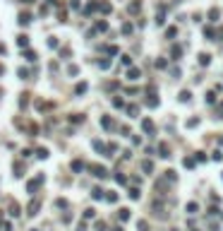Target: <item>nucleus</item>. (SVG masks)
I'll use <instances>...</instances> for the list:
<instances>
[{
    "label": "nucleus",
    "mask_w": 223,
    "mask_h": 231,
    "mask_svg": "<svg viewBox=\"0 0 223 231\" xmlns=\"http://www.w3.org/2000/svg\"><path fill=\"white\" fill-rule=\"evenodd\" d=\"M101 125H103L106 130H110V128H113V120L108 118V116H103V118H101Z\"/></svg>",
    "instance_id": "f8f14e48"
},
{
    "label": "nucleus",
    "mask_w": 223,
    "mask_h": 231,
    "mask_svg": "<svg viewBox=\"0 0 223 231\" xmlns=\"http://www.w3.org/2000/svg\"><path fill=\"white\" fill-rule=\"evenodd\" d=\"M209 63H211V56H209V53H202V56H199V65H204V67H206Z\"/></svg>",
    "instance_id": "6e6552de"
},
{
    "label": "nucleus",
    "mask_w": 223,
    "mask_h": 231,
    "mask_svg": "<svg viewBox=\"0 0 223 231\" xmlns=\"http://www.w3.org/2000/svg\"><path fill=\"white\" fill-rule=\"evenodd\" d=\"M19 22H22V24H29V22H31V17L24 12V15H19Z\"/></svg>",
    "instance_id": "aec40b11"
},
{
    "label": "nucleus",
    "mask_w": 223,
    "mask_h": 231,
    "mask_svg": "<svg viewBox=\"0 0 223 231\" xmlns=\"http://www.w3.org/2000/svg\"><path fill=\"white\" fill-rule=\"evenodd\" d=\"M218 113H221V118H223V104H221V106H218Z\"/></svg>",
    "instance_id": "a19ab883"
},
{
    "label": "nucleus",
    "mask_w": 223,
    "mask_h": 231,
    "mask_svg": "<svg viewBox=\"0 0 223 231\" xmlns=\"http://www.w3.org/2000/svg\"><path fill=\"white\" fill-rule=\"evenodd\" d=\"M123 65H132V58H130V56H123Z\"/></svg>",
    "instance_id": "58836bf2"
},
{
    "label": "nucleus",
    "mask_w": 223,
    "mask_h": 231,
    "mask_svg": "<svg viewBox=\"0 0 223 231\" xmlns=\"http://www.w3.org/2000/svg\"><path fill=\"white\" fill-rule=\"evenodd\" d=\"M163 22H166V17H163V10H161L158 15H156V24H158V27H163Z\"/></svg>",
    "instance_id": "a211bd4d"
},
{
    "label": "nucleus",
    "mask_w": 223,
    "mask_h": 231,
    "mask_svg": "<svg viewBox=\"0 0 223 231\" xmlns=\"http://www.w3.org/2000/svg\"><path fill=\"white\" fill-rule=\"evenodd\" d=\"M123 34H132V24H123Z\"/></svg>",
    "instance_id": "c85d7f7f"
},
{
    "label": "nucleus",
    "mask_w": 223,
    "mask_h": 231,
    "mask_svg": "<svg viewBox=\"0 0 223 231\" xmlns=\"http://www.w3.org/2000/svg\"><path fill=\"white\" fill-rule=\"evenodd\" d=\"M218 17H221V12H218L216 7H211V10H209V19H211V22H218Z\"/></svg>",
    "instance_id": "0eeeda50"
},
{
    "label": "nucleus",
    "mask_w": 223,
    "mask_h": 231,
    "mask_svg": "<svg viewBox=\"0 0 223 231\" xmlns=\"http://www.w3.org/2000/svg\"><path fill=\"white\" fill-rule=\"evenodd\" d=\"M84 92H87V84H84V82L77 84V94H84Z\"/></svg>",
    "instance_id": "c756f323"
},
{
    "label": "nucleus",
    "mask_w": 223,
    "mask_h": 231,
    "mask_svg": "<svg viewBox=\"0 0 223 231\" xmlns=\"http://www.w3.org/2000/svg\"><path fill=\"white\" fill-rule=\"evenodd\" d=\"M170 56H173V60H178V58L182 56V48H180V46H173V48H170Z\"/></svg>",
    "instance_id": "423d86ee"
},
{
    "label": "nucleus",
    "mask_w": 223,
    "mask_h": 231,
    "mask_svg": "<svg viewBox=\"0 0 223 231\" xmlns=\"http://www.w3.org/2000/svg\"><path fill=\"white\" fill-rule=\"evenodd\" d=\"M96 231H106V224H103V222H98V224H96Z\"/></svg>",
    "instance_id": "ea45409f"
},
{
    "label": "nucleus",
    "mask_w": 223,
    "mask_h": 231,
    "mask_svg": "<svg viewBox=\"0 0 223 231\" xmlns=\"http://www.w3.org/2000/svg\"><path fill=\"white\" fill-rule=\"evenodd\" d=\"M130 197H132V200H139V190H137V188H132V190H130Z\"/></svg>",
    "instance_id": "bb28decb"
},
{
    "label": "nucleus",
    "mask_w": 223,
    "mask_h": 231,
    "mask_svg": "<svg viewBox=\"0 0 223 231\" xmlns=\"http://www.w3.org/2000/svg\"><path fill=\"white\" fill-rule=\"evenodd\" d=\"M194 161H197V159H192V157H190V159H185V166H187V169H192V166H194Z\"/></svg>",
    "instance_id": "2f4dec72"
},
{
    "label": "nucleus",
    "mask_w": 223,
    "mask_h": 231,
    "mask_svg": "<svg viewBox=\"0 0 223 231\" xmlns=\"http://www.w3.org/2000/svg\"><path fill=\"white\" fill-rule=\"evenodd\" d=\"M113 231H123V229H120V226H118V229H113Z\"/></svg>",
    "instance_id": "37998d69"
},
{
    "label": "nucleus",
    "mask_w": 223,
    "mask_h": 231,
    "mask_svg": "<svg viewBox=\"0 0 223 231\" xmlns=\"http://www.w3.org/2000/svg\"><path fill=\"white\" fill-rule=\"evenodd\" d=\"M142 130H144V132H149V135H151V132H154V123H151L149 118H144V120H142Z\"/></svg>",
    "instance_id": "7ed1b4c3"
},
{
    "label": "nucleus",
    "mask_w": 223,
    "mask_h": 231,
    "mask_svg": "<svg viewBox=\"0 0 223 231\" xmlns=\"http://www.w3.org/2000/svg\"><path fill=\"white\" fill-rule=\"evenodd\" d=\"M166 65H168V63H166V60H163V58H158V60H156V67H158V70H163V67H166Z\"/></svg>",
    "instance_id": "cd10ccee"
},
{
    "label": "nucleus",
    "mask_w": 223,
    "mask_h": 231,
    "mask_svg": "<svg viewBox=\"0 0 223 231\" xmlns=\"http://www.w3.org/2000/svg\"><path fill=\"white\" fill-rule=\"evenodd\" d=\"M72 171H77V173H79V171H84V161H79V159H77V161H72Z\"/></svg>",
    "instance_id": "1a4fd4ad"
},
{
    "label": "nucleus",
    "mask_w": 223,
    "mask_h": 231,
    "mask_svg": "<svg viewBox=\"0 0 223 231\" xmlns=\"http://www.w3.org/2000/svg\"><path fill=\"white\" fill-rule=\"evenodd\" d=\"M106 200H108V202H115L118 195H115V193H110V195H106Z\"/></svg>",
    "instance_id": "72a5a7b5"
},
{
    "label": "nucleus",
    "mask_w": 223,
    "mask_h": 231,
    "mask_svg": "<svg viewBox=\"0 0 223 231\" xmlns=\"http://www.w3.org/2000/svg\"><path fill=\"white\" fill-rule=\"evenodd\" d=\"M204 36H206V39H211V41H216V39H214V29H211V27H206V29H204Z\"/></svg>",
    "instance_id": "f3484780"
},
{
    "label": "nucleus",
    "mask_w": 223,
    "mask_h": 231,
    "mask_svg": "<svg viewBox=\"0 0 223 231\" xmlns=\"http://www.w3.org/2000/svg\"><path fill=\"white\" fill-rule=\"evenodd\" d=\"M197 123H199V120H197V118H190V120H187V128H194Z\"/></svg>",
    "instance_id": "4c0bfd02"
},
{
    "label": "nucleus",
    "mask_w": 223,
    "mask_h": 231,
    "mask_svg": "<svg viewBox=\"0 0 223 231\" xmlns=\"http://www.w3.org/2000/svg\"><path fill=\"white\" fill-rule=\"evenodd\" d=\"M175 34H178V29H175V27H170L168 31H166V36H168V39H173V36H175Z\"/></svg>",
    "instance_id": "393cba45"
},
{
    "label": "nucleus",
    "mask_w": 223,
    "mask_h": 231,
    "mask_svg": "<svg viewBox=\"0 0 223 231\" xmlns=\"http://www.w3.org/2000/svg\"><path fill=\"white\" fill-rule=\"evenodd\" d=\"M36 154H38V159H46V157H48V152H46L43 147H41V149H36Z\"/></svg>",
    "instance_id": "a878e982"
},
{
    "label": "nucleus",
    "mask_w": 223,
    "mask_h": 231,
    "mask_svg": "<svg viewBox=\"0 0 223 231\" xmlns=\"http://www.w3.org/2000/svg\"><path fill=\"white\" fill-rule=\"evenodd\" d=\"M214 99H216V92H209V94H206V101H209V104H214Z\"/></svg>",
    "instance_id": "7c9ffc66"
},
{
    "label": "nucleus",
    "mask_w": 223,
    "mask_h": 231,
    "mask_svg": "<svg viewBox=\"0 0 223 231\" xmlns=\"http://www.w3.org/2000/svg\"><path fill=\"white\" fill-rule=\"evenodd\" d=\"M22 2H34V0H22Z\"/></svg>",
    "instance_id": "79ce46f5"
},
{
    "label": "nucleus",
    "mask_w": 223,
    "mask_h": 231,
    "mask_svg": "<svg viewBox=\"0 0 223 231\" xmlns=\"http://www.w3.org/2000/svg\"><path fill=\"white\" fill-rule=\"evenodd\" d=\"M142 169H144V171H146V173H151V161H142Z\"/></svg>",
    "instance_id": "6ab92c4d"
},
{
    "label": "nucleus",
    "mask_w": 223,
    "mask_h": 231,
    "mask_svg": "<svg viewBox=\"0 0 223 231\" xmlns=\"http://www.w3.org/2000/svg\"><path fill=\"white\" fill-rule=\"evenodd\" d=\"M139 77H142V72H139L137 67H130V70H127V80H139Z\"/></svg>",
    "instance_id": "39448f33"
},
{
    "label": "nucleus",
    "mask_w": 223,
    "mask_h": 231,
    "mask_svg": "<svg viewBox=\"0 0 223 231\" xmlns=\"http://www.w3.org/2000/svg\"><path fill=\"white\" fill-rule=\"evenodd\" d=\"M0 229H2V231H10L12 226H10V222H0Z\"/></svg>",
    "instance_id": "473e14b6"
},
{
    "label": "nucleus",
    "mask_w": 223,
    "mask_h": 231,
    "mask_svg": "<svg viewBox=\"0 0 223 231\" xmlns=\"http://www.w3.org/2000/svg\"><path fill=\"white\" fill-rule=\"evenodd\" d=\"M108 29V22H98L96 24V31H106Z\"/></svg>",
    "instance_id": "b1692460"
},
{
    "label": "nucleus",
    "mask_w": 223,
    "mask_h": 231,
    "mask_svg": "<svg viewBox=\"0 0 223 231\" xmlns=\"http://www.w3.org/2000/svg\"><path fill=\"white\" fill-rule=\"evenodd\" d=\"M10 214H12V217H17V214H19V205H17V202L10 207Z\"/></svg>",
    "instance_id": "4be33fe9"
},
{
    "label": "nucleus",
    "mask_w": 223,
    "mask_h": 231,
    "mask_svg": "<svg viewBox=\"0 0 223 231\" xmlns=\"http://www.w3.org/2000/svg\"><path fill=\"white\" fill-rule=\"evenodd\" d=\"M84 219H94V210H87V212H84Z\"/></svg>",
    "instance_id": "e433bc0d"
},
{
    "label": "nucleus",
    "mask_w": 223,
    "mask_h": 231,
    "mask_svg": "<svg viewBox=\"0 0 223 231\" xmlns=\"http://www.w3.org/2000/svg\"><path fill=\"white\" fill-rule=\"evenodd\" d=\"M139 10H142V2H139V0H134V2H130V12H139Z\"/></svg>",
    "instance_id": "9d476101"
},
{
    "label": "nucleus",
    "mask_w": 223,
    "mask_h": 231,
    "mask_svg": "<svg viewBox=\"0 0 223 231\" xmlns=\"http://www.w3.org/2000/svg\"><path fill=\"white\" fill-rule=\"evenodd\" d=\"M48 2H53V0H48Z\"/></svg>",
    "instance_id": "c03bdc74"
},
{
    "label": "nucleus",
    "mask_w": 223,
    "mask_h": 231,
    "mask_svg": "<svg viewBox=\"0 0 223 231\" xmlns=\"http://www.w3.org/2000/svg\"><path fill=\"white\" fill-rule=\"evenodd\" d=\"M41 181H43V176H38V178H36V181H29V185H27V190H29V193H34L36 188H38V185H41Z\"/></svg>",
    "instance_id": "f03ea898"
},
{
    "label": "nucleus",
    "mask_w": 223,
    "mask_h": 231,
    "mask_svg": "<svg viewBox=\"0 0 223 231\" xmlns=\"http://www.w3.org/2000/svg\"><path fill=\"white\" fill-rule=\"evenodd\" d=\"M158 152H161V157H170L168 154V145H163V142L158 145Z\"/></svg>",
    "instance_id": "ddd939ff"
},
{
    "label": "nucleus",
    "mask_w": 223,
    "mask_h": 231,
    "mask_svg": "<svg viewBox=\"0 0 223 231\" xmlns=\"http://www.w3.org/2000/svg\"><path fill=\"white\" fill-rule=\"evenodd\" d=\"M127 113H130V116H132V118H137V113H139V109H137V106H127Z\"/></svg>",
    "instance_id": "2eb2a0df"
},
{
    "label": "nucleus",
    "mask_w": 223,
    "mask_h": 231,
    "mask_svg": "<svg viewBox=\"0 0 223 231\" xmlns=\"http://www.w3.org/2000/svg\"><path fill=\"white\" fill-rule=\"evenodd\" d=\"M38 207H41V202H38V200H31V202H29V214H31V217L38 214Z\"/></svg>",
    "instance_id": "20e7f679"
},
{
    "label": "nucleus",
    "mask_w": 223,
    "mask_h": 231,
    "mask_svg": "<svg viewBox=\"0 0 223 231\" xmlns=\"http://www.w3.org/2000/svg\"><path fill=\"white\" fill-rule=\"evenodd\" d=\"M29 44V36H19V46H27Z\"/></svg>",
    "instance_id": "f704fd0d"
},
{
    "label": "nucleus",
    "mask_w": 223,
    "mask_h": 231,
    "mask_svg": "<svg viewBox=\"0 0 223 231\" xmlns=\"http://www.w3.org/2000/svg\"><path fill=\"white\" fill-rule=\"evenodd\" d=\"M120 219L127 222V219H130V210H120Z\"/></svg>",
    "instance_id": "5701e85b"
},
{
    "label": "nucleus",
    "mask_w": 223,
    "mask_h": 231,
    "mask_svg": "<svg viewBox=\"0 0 223 231\" xmlns=\"http://www.w3.org/2000/svg\"><path fill=\"white\" fill-rule=\"evenodd\" d=\"M98 10H101V12H103V15H108V12H110V2H98Z\"/></svg>",
    "instance_id": "9b49d317"
},
{
    "label": "nucleus",
    "mask_w": 223,
    "mask_h": 231,
    "mask_svg": "<svg viewBox=\"0 0 223 231\" xmlns=\"http://www.w3.org/2000/svg\"><path fill=\"white\" fill-rule=\"evenodd\" d=\"M91 173L96 176V178H106V169L98 166V164H94V166H91Z\"/></svg>",
    "instance_id": "f257e3e1"
},
{
    "label": "nucleus",
    "mask_w": 223,
    "mask_h": 231,
    "mask_svg": "<svg viewBox=\"0 0 223 231\" xmlns=\"http://www.w3.org/2000/svg\"><path fill=\"white\" fill-rule=\"evenodd\" d=\"M103 197V190L101 188H94V200H101Z\"/></svg>",
    "instance_id": "412c9836"
},
{
    "label": "nucleus",
    "mask_w": 223,
    "mask_h": 231,
    "mask_svg": "<svg viewBox=\"0 0 223 231\" xmlns=\"http://www.w3.org/2000/svg\"><path fill=\"white\" fill-rule=\"evenodd\" d=\"M98 65H101V67L106 70V67H110V60H98Z\"/></svg>",
    "instance_id": "c9c22d12"
},
{
    "label": "nucleus",
    "mask_w": 223,
    "mask_h": 231,
    "mask_svg": "<svg viewBox=\"0 0 223 231\" xmlns=\"http://www.w3.org/2000/svg\"><path fill=\"white\" fill-rule=\"evenodd\" d=\"M187 212H190V214H197V212H199V207H197V202H190V205H187Z\"/></svg>",
    "instance_id": "dca6fc26"
},
{
    "label": "nucleus",
    "mask_w": 223,
    "mask_h": 231,
    "mask_svg": "<svg viewBox=\"0 0 223 231\" xmlns=\"http://www.w3.org/2000/svg\"><path fill=\"white\" fill-rule=\"evenodd\" d=\"M190 96H192V94H190L187 89H185V92H180V101H182V104H187V101H190Z\"/></svg>",
    "instance_id": "4468645a"
}]
</instances>
